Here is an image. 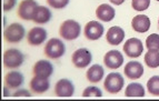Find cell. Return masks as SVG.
I'll list each match as a JSON object with an SVG mask.
<instances>
[{
    "instance_id": "obj_23",
    "label": "cell",
    "mask_w": 159,
    "mask_h": 101,
    "mask_svg": "<svg viewBox=\"0 0 159 101\" xmlns=\"http://www.w3.org/2000/svg\"><path fill=\"white\" fill-rule=\"evenodd\" d=\"M145 62L151 68H158L159 67V50H148V52L145 55Z\"/></svg>"
},
{
    "instance_id": "obj_4",
    "label": "cell",
    "mask_w": 159,
    "mask_h": 101,
    "mask_svg": "<svg viewBox=\"0 0 159 101\" xmlns=\"http://www.w3.org/2000/svg\"><path fill=\"white\" fill-rule=\"evenodd\" d=\"M24 53L18 49H8L3 53V66L8 69H16L24 64Z\"/></svg>"
},
{
    "instance_id": "obj_15",
    "label": "cell",
    "mask_w": 159,
    "mask_h": 101,
    "mask_svg": "<svg viewBox=\"0 0 159 101\" xmlns=\"http://www.w3.org/2000/svg\"><path fill=\"white\" fill-rule=\"evenodd\" d=\"M124 72L127 78L137 80L143 75V67L139 61H130L124 68Z\"/></svg>"
},
{
    "instance_id": "obj_34",
    "label": "cell",
    "mask_w": 159,
    "mask_h": 101,
    "mask_svg": "<svg viewBox=\"0 0 159 101\" xmlns=\"http://www.w3.org/2000/svg\"><path fill=\"white\" fill-rule=\"evenodd\" d=\"M157 1H159V0H157Z\"/></svg>"
},
{
    "instance_id": "obj_19",
    "label": "cell",
    "mask_w": 159,
    "mask_h": 101,
    "mask_svg": "<svg viewBox=\"0 0 159 101\" xmlns=\"http://www.w3.org/2000/svg\"><path fill=\"white\" fill-rule=\"evenodd\" d=\"M49 87H50V83H49L48 78L34 76L31 79V81H30V89L34 93H38V94L46 92L49 89Z\"/></svg>"
},
{
    "instance_id": "obj_32",
    "label": "cell",
    "mask_w": 159,
    "mask_h": 101,
    "mask_svg": "<svg viewBox=\"0 0 159 101\" xmlns=\"http://www.w3.org/2000/svg\"><path fill=\"white\" fill-rule=\"evenodd\" d=\"M3 89H5V93H3V96H9V92H8V90H7V87H5V88H3Z\"/></svg>"
},
{
    "instance_id": "obj_13",
    "label": "cell",
    "mask_w": 159,
    "mask_h": 101,
    "mask_svg": "<svg viewBox=\"0 0 159 101\" xmlns=\"http://www.w3.org/2000/svg\"><path fill=\"white\" fill-rule=\"evenodd\" d=\"M32 72L34 76L38 77H43V78H49L53 72V67L51 62L48 60H39L34 64V68H32Z\"/></svg>"
},
{
    "instance_id": "obj_24",
    "label": "cell",
    "mask_w": 159,
    "mask_h": 101,
    "mask_svg": "<svg viewBox=\"0 0 159 101\" xmlns=\"http://www.w3.org/2000/svg\"><path fill=\"white\" fill-rule=\"evenodd\" d=\"M147 89L152 96H159V76H154L148 80Z\"/></svg>"
},
{
    "instance_id": "obj_8",
    "label": "cell",
    "mask_w": 159,
    "mask_h": 101,
    "mask_svg": "<svg viewBox=\"0 0 159 101\" xmlns=\"http://www.w3.org/2000/svg\"><path fill=\"white\" fill-rule=\"evenodd\" d=\"M103 64L109 69H118L124 64V56L118 50H110L103 57Z\"/></svg>"
},
{
    "instance_id": "obj_18",
    "label": "cell",
    "mask_w": 159,
    "mask_h": 101,
    "mask_svg": "<svg viewBox=\"0 0 159 101\" xmlns=\"http://www.w3.org/2000/svg\"><path fill=\"white\" fill-rule=\"evenodd\" d=\"M51 17L52 15L50 9H48L45 6H38L32 15V20L36 24H47L50 21Z\"/></svg>"
},
{
    "instance_id": "obj_28",
    "label": "cell",
    "mask_w": 159,
    "mask_h": 101,
    "mask_svg": "<svg viewBox=\"0 0 159 101\" xmlns=\"http://www.w3.org/2000/svg\"><path fill=\"white\" fill-rule=\"evenodd\" d=\"M47 3L53 9H64L69 3V0H47Z\"/></svg>"
},
{
    "instance_id": "obj_14",
    "label": "cell",
    "mask_w": 159,
    "mask_h": 101,
    "mask_svg": "<svg viewBox=\"0 0 159 101\" xmlns=\"http://www.w3.org/2000/svg\"><path fill=\"white\" fill-rule=\"evenodd\" d=\"M55 92L58 97H71L75 92V87L68 79H60L55 86Z\"/></svg>"
},
{
    "instance_id": "obj_1",
    "label": "cell",
    "mask_w": 159,
    "mask_h": 101,
    "mask_svg": "<svg viewBox=\"0 0 159 101\" xmlns=\"http://www.w3.org/2000/svg\"><path fill=\"white\" fill-rule=\"evenodd\" d=\"M59 35L66 40H75L80 36V24L79 22L68 19L61 24L59 28Z\"/></svg>"
},
{
    "instance_id": "obj_2",
    "label": "cell",
    "mask_w": 159,
    "mask_h": 101,
    "mask_svg": "<svg viewBox=\"0 0 159 101\" xmlns=\"http://www.w3.org/2000/svg\"><path fill=\"white\" fill-rule=\"evenodd\" d=\"M26 35V30L25 27L21 24L15 22L8 26L3 31V38L7 42L9 43H17L21 41Z\"/></svg>"
},
{
    "instance_id": "obj_33",
    "label": "cell",
    "mask_w": 159,
    "mask_h": 101,
    "mask_svg": "<svg viewBox=\"0 0 159 101\" xmlns=\"http://www.w3.org/2000/svg\"><path fill=\"white\" fill-rule=\"evenodd\" d=\"M158 28H159V19H158Z\"/></svg>"
},
{
    "instance_id": "obj_17",
    "label": "cell",
    "mask_w": 159,
    "mask_h": 101,
    "mask_svg": "<svg viewBox=\"0 0 159 101\" xmlns=\"http://www.w3.org/2000/svg\"><path fill=\"white\" fill-rule=\"evenodd\" d=\"M131 27L133 29L140 33H145L150 28V20L146 15H138L134 17L133 21H131Z\"/></svg>"
},
{
    "instance_id": "obj_26",
    "label": "cell",
    "mask_w": 159,
    "mask_h": 101,
    "mask_svg": "<svg viewBox=\"0 0 159 101\" xmlns=\"http://www.w3.org/2000/svg\"><path fill=\"white\" fill-rule=\"evenodd\" d=\"M131 6H133V9H135L136 11H143L149 8L150 0H133Z\"/></svg>"
},
{
    "instance_id": "obj_20",
    "label": "cell",
    "mask_w": 159,
    "mask_h": 101,
    "mask_svg": "<svg viewBox=\"0 0 159 101\" xmlns=\"http://www.w3.org/2000/svg\"><path fill=\"white\" fill-rule=\"evenodd\" d=\"M24 76L19 71H9L5 77L6 86L10 89H17L24 83Z\"/></svg>"
},
{
    "instance_id": "obj_10",
    "label": "cell",
    "mask_w": 159,
    "mask_h": 101,
    "mask_svg": "<svg viewBox=\"0 0 159 101\" xmlns=\"http://www.w3.org/2000/svg\"><path fill=\"white\" fill-rule=\"evenodd\" d=\"M37 7L34 0H22L18 7V16L24 20H32V15Z\"/></svg>"
},
{
    "instance_id": "obj_11",
    "label": "cell",
    "mask_w": 159,
    "mask_h": 101,
    "mask_svg": "<svg viewBox=\"0 0 159 101\" xmlns=\"http://www.w3.org/2000/svg\"><path fill=\"white\" fill-rule=\"evenodd\" d=\"M47 39V31L41 27H34L27 35L28 43L31 46H39Z\"/></svg>"
},
{
    "instance_id": "obj_21",
    "label": "cell",
    "mask_w": 159,
    "mask_h": 101,
    "mask_svg": "<svg viewBox=\"0 0 159 101\" xmlns=\"http://www.w3.org/2000/svg\"><path fill=\"white\" fill-rule=\"evenodd\" d=\"M103 75H105V71H103L102 67L100 64H93L88 69L87 73H86V78H87L88 81H90L93 83H97L100 80H102Z\"/></svg>"
},
{
    "instance_id": "obj_31",
    "label": "cell",
    "mask_w": 159,
    "mask_h": 101,
    "mask_svg": "<svg viewBox=\"0 0 159 101\" xmlns=\"http://www.w3.org/2000/svg\"><path fill=\"white\" fill-rule=\"evenodd\" d=\"M111 3H114V5H116V6H120L121 3H124L125 2V0H109Z\"/></svg>"
},
{
    "instance_id": "obj_29",
    "label": "cell",
    "mask_w": 159,
    "mask_h": 101,
    "mask_svg": "<svg viewBox=\"0 0 159 101\" xmlns=\"http://www.w3.org/2000/svg\"><path fill=\"white\" fill-rule=\"evenodd\" d=\"M17 0H3V10L9 11L16 6Z\"/></svg>"
},
{
    "instance_id": "obj_6",
    "label": "cell",
    "mask_w": 159,
    "mask_h": 101,
    "mask_svg": "<svg viewBox=\"0 0 159 101\" xmlns=\"http://www.w3.org/2000/svg\"><path fill=\"white\" fill-rule=\"evenodd\" d=\"M91 60H93L91 52L86 48L77 49L72 53L71 57V62L76 68H79V69H84L87 66H89Z\"/></svg>"
},
{
    "instance_id": "obj_5",
    "label": "cell",
    "mask_w": 159,
    "mask_h": 101,
    "mask_svg": "<svg viewBox=\"0 0 159 101\" xmlns=\"http://www.w3.org/2000/svg\"><path fill=\"white\" fill-rule=\"evenodd\" d=\"M125 85V80L118 72H111L105 79L103 88L109 93H118Z\"/></svg>"
},
{
    "instance_id": "obj_3",
    "label": "cell",
    "mask_w": 159,
    "mask_h": 101,
    "mask_svg": "<svg viewBox=\"0 0 159 101\" xmlns=\"http://www.w3.org/2000/svg\"><path fill=\"white\" fill-rule=\"evenodd\" d=\"M45 55L50 59H58L62 57L66 52L65 43L58 38H52L46 43L43 49Z\"/></svg>"
},
{
    "instance_id": "obj_30",
    "label": "cell",
    "mask_w": 159,
    "mask_h": 101,
    "mask_svg": "<svg viewBox=\"0 0 159 101\" xmlns=\"http://www.w3.org/2000/svg\"><path fill=\"white\" fill-rule=\"evenodd\" d=\"M21 96H26V97H30L31 96V93L29 91L25 90V89H19L18 91L13 93V97H21Z\"/></svg>"
},
{
    "instance_id": "obj_7",
    "label": "cell",
    "mask_w": 159,
    "mask_h": 101,
    "mask_svg": "<svg viewBox=\"0 0 159 101\" xmlns=\"http://www.w3.org/2000/svg\"><path fill=\"white\" fill-rule=\"evenodd\" d=\"M143 51V42L137 38H130L124 45V52L129 58H138Z\"/></svg>"
},
{
    "instance_id": "obj_16",
    "label": "cell",
    "mask_w": 159,
    "mask_h": 101,
    "mask_svg": "<svg viewBox=\"0 0 159 101\" xmlns=\"http://www.w3.org/2000/svg\"><path fill=\"white\" fill-rule=\"evenodd\" d=\"M115 15H116L115 9L110 5H107V3H102L96 9V17L101 21H111L112 19L115 18Z\"/></svg>"
},
{
    "instance_id": "obj_25",
    "label": "cell",
    "mask_w": 159,
    "mask_h": 101,
    "mask_svg": "<svg viewBox=\"0 0 159 101\" xmlns=\"http://www.w3.org/2000/svg\"><path fill=\"white\" fill-rule=\"evenodd\" d=\"M146 47L148 50H159V35L151 33L146 39Z\"/></svg>"
},
{
    "instance_id": "obj_27",
    "label": "cell",
    "mask_w": 159,
    "mask_h": 101,
    "mask_svg": "<svg viewBox=\"0 0 159 101\" xmlns=\"http://www.w3.org/2000/svg\"><path fill=\"white\" fill-rule=\"evenodd\" d=\"M82 96L84 97H102V92H101V90L98 87L90 86V87H87V88L84 90Z\"/></svg>"
},
{
    "instance_id": "obj_12",
    "label": "cell",
    "mask_w": 159,
    "mask_h": 101,
    "mask_svg": "<svg viewBox=\"0 0 159 101\" xmlns=\"http://www.w3.org/2000/svg\"><path fill=\"white\" fill-rule=\"evenodd\" d=\"M125 38V31L121 27L114 26L110 27L107 31L106 40L109 45L111 46H118L122 42V40Z\"/></svg>"
},
{
    "instance_id": "obj_9",
    "label": "cell",
    "mask_w": 159,
    "mask_h": 101,
    "mask_svg": "<svg viewBox=\"0 0 159 101\" xmlns=\"http://www.w3.org/2000/svg\"><path fill=\"white\" fill-rule=\"evenodd\" d=\"M103 31H105V29L100 22L89 21L85 26L84 35L88 40H98L103 35Z\"/></svg>"
},
{
    "instance_id": "obj_22",
    "label": "cell",
    "mask_w": 159,
    "mask_h": 101,
    "mask_svg": "<svg viewBox=\"0 0 159 101\" xmlns=\"http://www.w3.org/2000/svg\"><path fill=\"white\" fill-rule=\"evenodd\" d=\"M126 97H143L145 96V89L143 85L137 82H133L127 86L125 90Z\"/></svg>"
}]
</instances>
